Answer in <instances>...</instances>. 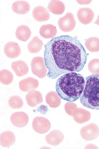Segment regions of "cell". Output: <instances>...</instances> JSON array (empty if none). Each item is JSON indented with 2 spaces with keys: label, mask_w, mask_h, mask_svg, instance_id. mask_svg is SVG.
Returning <instances> with one entry per match:
<instances>
[{
  "label": "cell",
  "mask_w": 99,
  "mask_h": 149,
  "mask_svg": "<svg viewBox=\"0 0 99 149\" xmlns=\"http://www.w3.org/2000/svg\"><path fill=\"white\" fill-rule=\"evenodd\" d=\"M88 55L76 36L53 38L45 45L44 57L48 70L47 76L54 79L63 74L80 71Z\"/></svg>",
  "instance_id": "obj_1"
},
{
  "label": "cell",
  "mask_w": 99,
  "mask_h": 149,
  "mask_svg": "<svg viewBox=\"0 0 99 149\" xmlns=\"http://www.w3.org/2000/svg\"><path fill=\"white\" fill-rule=\"evenodd\" d=\"M85 83L82 75L75 72H71L65 74L57 79L56 89L61 98L72 102L80 97Z\"/></svg>",
  "instance_id": "obj_2"
},
{
  "label": "cell",
  "mask_w": 99,
  "mask_h": 149,
  "mask_svg": "<svg viewBox=\"0 0 99 149\" xmlns=\"http://www.w3.org/2000/svg\"><path fill=\"white\" fill-rule=\"evenodd\" d=\"M80 100L84 106L92 109L99 110V74L86 78L84 89Z\"/></svg>",
  "instance_id": "obj_3"
},
{
  "label": "cell",
  "mask_w": 99,
  "mask_h": 149,
  "mask_svg": "<svg viewBox=\"0 0 99 149\" xmlns=\"http://www.w3.org/2000/svg\"><path fill=\"white\" fill-rule=\"evenodd\" d=\"M31 66L32 73L40 78L46 76L47 68L44 59L40 56L34 57L32 60Z\"/></svg>",
  "instance_id": "obj_4"
},
{
  "label": "cell",
  "mask_w": 99,
  "mask_h": 149,
  "mask_svg": "<svg viewBox=\"0 0 99 149\" xmlns=\"http://www.w3.org/2000/svg\"><path fill=\"white\" fill-rule=\"evenodd\" d=\"M82 138L87 141L93 140L99 135V128L96 124L91 123L82 127L80 131Z\"/></svg>",
  "instance_id": "obj_5"
},
{
  "label": "cell",
  "mask_w": 99,
  "mask_h": 149,
  "mask_svg": "<svg viewBox=\"0 0 99 149\" xmlns=\"http://www.w3.org/2000/svg\"><path fill=\"white\" fill-rule=\"evenodd\" d=\"M58 23L60 29L65 32L73 30L76 25L74 15L70 12L67 13L64 16L60 18Z\"/></svg>",
  "instance_id": "obj_6"
},
{
  "label": "cell",
  "mask_w": 99,
  "mask_h": 149,
  "mask_svg": "<svg viewBox=\"0 0 99 149\" xmlns=\"http://www.w3.org/2000/svg\"><path fill=\"white\" fill-rule=\"evenodd\" d=\"M32 126L33 130L36 133L43 134L47 132L51 128V125L47 118L42 116H37L33 120Z\"/></svg>",
  "instance_id": "obj_7"
},
{
  "label": "cell",
  "mask_w": 99,
  "mask_h": 149,
  "mask_svg": "<svg viewBox=\"0 0 99 149\" xmlns=\"http://www.w3.org/2000/svg\"><path fill=\"white\" fill-rule=\"evenodd\" d=\"M10 120L14 126L18 128H22L27 125L29 121V118L25 113L17 112L12 114Z\"/></svg>",
  "instance_id": "obj_8"
},
{
  "label": "cell",
  "mask_w": 99,
  "mask_h": 149,
  "mask_svg": "<svg viewBox=\"0 0 99 149\" xmlns=\"http://www.w3.org/2000/svg\"><path fill=\"white\" fill-rule=\"evenodd\" d=\"M77 17L79 21L82 24L87 25L92 22L94 17L93 10L89 8H82L77 12Z\"/></svg>",
  "instance_id": "obj_9"
},
{
  "label": "cell",
  "mask_w": 99,
  "mask_h": 149,
  "mask_svg": "<svg viewBox=\"0 0 99 149\" xmlns=\"http://www.w3.org/2000/svg\"><path fill=\"white\" fill-rule=\"evenodd\" d=\"M3 50L6 55L10 59L18 57L21 53L20 46L14 42H10L6 43L4 47Z\"/></svg>",
  "instance_id": "obj_10"
},
{
  "label": "cell",
  "mask_w": 99,
  "mask_h": 149,
  "mask_svg": "<svg viewBox=\"0 0 99 149\" xmlns=\"http://www.w3.org/2000/svg\"><path fill=\"white\" fill-rule=\"evenodd\" d=\"M39 82L36 79L28 77L21 80L19 83V89L22 91L28 92L35 90L38 86Z\"/></svg>",
  "instance_id": "obj_11"
},
{
  "label": "cell",
  "mask_w": 99,
  "mask_h": 149,
  "mask_svg": "<svg viewBox=\"0 0 99 149\" xmlns=\"http://www.w3.org/2000/svg\"><path fill=\"white\" fill-rule=\"evenodd\" d=\"M64 137V134L61 131L55 130H52L45 136V140L49 144L55 146L61 143Z\"/></svg>",
  "instance_id": "obj_12"
},
{
  "label": "cell",
  "mask_w": 99,
  "mask_h": 149,
  "mask_svg": "<svg viewBox=\"0 0 99 149\" xmlns=\"http://www.w3.org/2000/svg\"><path fill=\"white\" fill-rule=\"evenodd\" d=\"M25 99L28 105L32 107H36L43 101L41 93L35 90L28 92L25 96Z\"/></svg>",
  "instance_id": "obj_13"
},
{
  "label": "cell",
  "mask_w": 99,
  "mask_h": 149,
  "mask_svg": "<svg viewBox=\"0 0 99 149\" xmlns=\"http://www.w3.org/2000/svg\"><path fill=\"white\" fill-rule=\"evenodd\" d=\"M32 15L34 19L39 22L47 21L50 17V14L48 10L41 6L35 7L33 10Z\"/></svg>",
  "instance_id": "obj_14"
},
{
  "label": "cell",
  "mask_w": 99,
  "mask_h": 149,
  "mask_svg": "<svg viewBox=\"0 0 99 149\" xmlns=\"http://www.w3.org/2000/svg\"><path fill=\"white\" fill-rule=\"evenodd\" d=\"M11 67L16 75L19 77L24 76L28 72V65L22 60H19L12 62Z\"/></svg>",
  "instance_id": "obj_15"
},
{
  "label": "cell",
  "mask_w": 99,
  "mask_h": 149,
  "mask_svg": "<svg viewBox=\"0 0 99 149\" xmlns=\"http://www.w3.org/2000/svg\"><path fill=\"white\" fill-rule=\"evenodd\" d=\"M16 138L14 134L10 131L2 132L0 135V144L3 147L7 148L14 144Z\"/></svg>",
  "instance_id": "obj_16"
},
{
  "label": "cell",
  "mask_w": 99,
  "mask_h": 149,
  "mask_svg": "<svg viewBox=\"0 0 99 149\" xmlns=\"http://www.w3.org/2000/svg\"><path fill=\"white\" fill-rule=\"evenodd\" d=\"M73 117L75 122L78 123L82 124L90 120L91 114L88 110L81 108H78Z\"/></svg>",
  "instance_id": "obj_17"
},
{
  "label": "cell",
  "mask_w": 99,
  "mask_h": 149,
  "mask_svg": "<svg viewBox=\"0 0 99 149\" xmlns=\"http://www.w3.org/2000/svg\"><path fill=\"white\" fill-rule=\"evenodd\" d=\"M57 32L56 27L51 24L42 26L39 31L40 35L45 39L53 38L56 35Z\"/></svg>",
  "instance_id": "obj_18"
},
{
  "label": "cell",
  "mask_w": 99,
  "mask_h": 149,
  "mask_svg": "<svg viewBox=\"0 0 99 149\" xmlns=\"http://www.w3.org/2000/svg\"><path fill=\"white\" fill-rule=\"evenodd\" d=\"M30 6L28 2L24 1H18L13 3L12 9L15 13L19 15H24L28 12Z\"/></svg>",
  "instance_id": "obj_19"
},
{
  "label": "cell",
  "mask_w": 99,
  "mask_h": 149,
  "mask_svg": "<svg viewBox=\"0 0 99 149\" xmlns=\"http://www.w3.org/2000/svg\"><path fill=\"white\" fill-rule=\"evenodd\" d=\"M47 8L49 11L56 15H60L64 12L65 6L63 2L59 0H51L48 4Z\"/></svg>",
  "instance_id": "obj_20"
},
{
  "label": "cell",
  "mask_w": 99,
  "mask_h": 149,
  "mask_svg": "<svg viewBox=\"0 0 99 149\" xmlns=\"http://www.w3.org/2000/svg\"><path fill=\"white\" fill-rule=\"evenodd\" d=\"M45 98L47 103L52 108H56L61 103V98L56 91H52L49 92L46 95Z\"/></svg>",
  "instance_id": "obj_21"
},
{
  "label": "cell",
  "mask_w": 99,
  "mask_h": 149,
  "mask_svg": "<svg viewBox=\"0 0 99 149\" xmlns=\"http://www.w3.org/2000/svg\"><path fill=\"white\" fill-rule=\"evenodd\" d=\"M15 34L16 37L19 40L25 42L30 37L31 32L28 26L25 25H21L16 28Z\"/></svg>",
  "instance_id": "obj_22"
},
{
  "label": "cell",
  "mask_w": 99,
  "mask_h": 149,
  "mask_svg": "<svg viewBox=\"0 0 99 149\" xmlns=\"http://www.w3.org/2000/svg\"><path fill=\"white\" fill-rule=\"evenodd\" d=\"M43 44V41L37 36H35L28 43L27 48L30 53H36L41 50Z\"/></svg>",
  "instance_id": "obj_23"
},
{
  "label": "cell",
  "mask_w": 99,
  "mask_h": 149,
  "mask_svg": "<svg viewBox=\"0 0 99 149\" xmlns=\"http://www.w3.org/2000/svg\"><path fill=\"white\" fill-rule=\"evenodd\" d=\"M86 48L90 52H96L99 51V38L92 37L87 39L85 41Z\"/></svg>",
  "instance_id": "obj_24"
},
{
  "label": "cell",
  "mask_w": 99,
  "mask_h": 149,
  "mask_svg": "<svg viewBox=\"0 0 99 149\" xmlns=\"http://www.w3.org/2000/svg\"><path fill=\"white\" fill-rule=\"evenodd\" d=\"M13 76L12 73L9 70L3 69L0 71V81L3 84L8 85L13 81Z\"/></svg>",
  "instance_id": "obj_25"
},
{
  "label": "cell",
  "mask_w": 99,
  "mask_h": 149,
  "mask_svg": "<svg viewBox=\"0 0 99 149\" xmlns=\"http://www.w3.org/2000/svg\"><path fill=\"white\" fill-rule=\"evenodd\" d=\"M8 104L9 106L13 109H19L23 107V102L20 97L15 95L10 97L8 100Z\"/></svg>",
  "instance_id": "obj_26"
},
{
  "label": "cell",
  "mask_w": 99,
  "mask_h": 149,
  "mask_svg": "<svg viewBox=\"0 0 99 149\" xmlns=\"http://www.w3.org/2000/svg\"><path fill=\"white\" fill-rule=\"evenodd\" d=\"M88 67L89 71L93 74H99V59L95 58L91 60Z\"/></svg>",
  "instance_id": "obj_27"
},
{
  "label": "cell",
  "mask_w": 99,
  "mask_h": 149,
  "mask_svg": "<svg viewBox=\"0 0 99 149\" xmlns=\"http://www.w3.org/2000/svg\"><path fill=\"white\" fill-rule=\"evenodd\" d=\"M77 105L72 102L66 103L65 105V109L66 112L69 115L73 117L78 108Z\"/></svg>",
  "instance_id": "obj_28"
},
{
  "label": "cell",
  "mask_w": 99,
  "mask_h": 149,
  "mask_svg": "<svg viewBox=\"0 0 99 149\" xmlns=\"http://www.w3.org/2000/svg\"><path fill=\"white\" fill-rule=\"evenodd\" d=\"M91 1H80L76 0V1L81 5L87 4L90 3Z\"/></svg>",
  "instance_id": "obj_29"
},
{
  "label": "cell",
  "mask_w": 99,
  "mask_h": 149,
  "mask_svg": "<svg viewBox=\"0 0 99 149\" xmlns=\"http://www.w3.org/2000/svg\"><path fill=\"white\" fill-rule=\"evenodd\" d=\"M94 23L99 26V15L97 17L96 20L94 22Z\"/></svg>",
  "instance_id": "obj_30"
}]
</instances>
